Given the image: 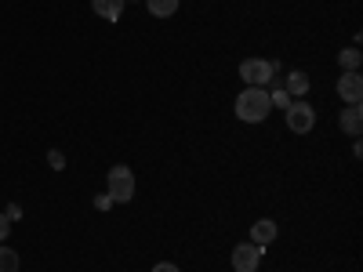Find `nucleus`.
<instances>
[{
    "instance_id": "f257e3e1",
    "label": "nucleus",
    "mask_w": 363,
    "mask_h": 272,
    "mask_svg": "<svg viewBox=\"0 0 363 272\" xmlns=\"http://www.w3.org/2000/svg\"><path fill=\"white\" fill-rule=\"evenodd\" d=\"M236 116L244 124H265L269 113H272V102H269V87H244L233 102Z\"/></svg>"
},
{
    "instance_id": "f03ea898",
    "label": "nucleus",
    "mask_w": 363,
    "mask_h": 272,
    "mask_svg": "<svg viewBox=\"0 0 363 272\" xmlns=\"http://www.w3.org/2000/svg\"><path fill=\"white\" fill-rule=\"evenodd\" d=\"M106 189H109L113 203H131V200H135V193H138L135 171H131L128 164H116V167H109V174H106Z\"/></svg>"
},
{
    "instance_id": "7ed1b4c3",
    "label": "nucleus",
    "mask_w": 363,
    "mask_h": 272,
    "mask_svg": "<svg viewBox=\"0 0 363 272\" xmlns=\"http://www.w3.org/2000/svg\"><path fill=\"white\" fill-rule=\"evenodd\" d=\"M277 69H280V62H272V58H244L240 62V80L247 87H269Z\"/></svg>"
},
{
    "instance_id": "20e7f679",
    "label": "nucleus",
    "mask_w": 363,
    "mask_h": 272,
    "mask_svg": "<svg viewBox=\"0 0 363 272\" xmlns=\"http://www.w3.org/2000/svg\"><path fill=\"white\" fill-rule=\"evenodd\" d=\"M284 113H287V131H291V135H309V131L316 128V109H313L309 102L298 98V102H291Z\"/></svg>"
},
{
    "instance_id": "39448f33",
    "label": "nucleus",
    "mask_w": 363,
    "mask_h": 272,
    "mask_svg": "<svg viewBox=\"0 0 363 272\" xmlns=\"http://www.w3.org/2000/svg\"><path fill=\"white\" fill-rule=\"evenodd\" d=\"M262 254H265V247H258V244H236L233 247V254H229V261H233V272H258L262 268Z\"/></svg>"
},
{
    "instance_id": "423d86ee",
    "label": "nucleus",
    "mask_w": 363,
    "mask_h": 272,
    "mask_svg": "<svg viewBox=\"0 0 363 272\" xmlns=\"http://www.w3.org/2000/svg\"><path fill=\"white\" fill-rule=\"evenodd\" d=\"M338 98L345 106H359V98H363V76H359V69H349V73L338 76Z\"/></svg>"
},
{
    "instance_id": "0eeeda50",
    "label": "nucleus",
    "mask_w": 363,
    "mask_h": 272,
    "mask_svg": "<svg viewBox=\"0 0 363 272\" xmlns=\"http://www.w3.org/2000/svg\"><path fill=\"white\" fill-rule=\"evenodd\" d=\"M338 128H342L349 138H359V131H363V109H359V106L338 109Z\"/></svg>"
},
{
    "instance_id": "6e6552de",
    "label": "nucleus",
    "mask_w": 363,
    "mask_h": 272,
    "mask_svg": "<svg viewBox=\"0 0 363 272\" xmlns=\"http://www.w3.org/2000/svg\"><path fill=\"white\" fill-rule=\"evenodd\" d=\"M277 236H280V225L272 222V218H258V222L251 225V244H258V247H269Z\"/></svg>"
},
{
    "instance_id": "1a4fd4ad",
    "label": "nucleus",
    "mask_w": 363,
    "mask_h": 272,
    "mask_svg": "<svg viewBox=\"0 0 363 272\" xmlns=\"http://www.w3.org/2000/svg\"><path fill=\"white\" fill-rule=\"evenodd\" d=\"M91 8H95V15L106 18V22H120V15H124V0H91Z\"/></svg>"
},
{
    "instance_id": "9d476101",
    "label": "nucleus",
    "mask_w": 363,
    "mask_h": 272,
    "mask_svg": "<svg viewBox=\"0 0 363 272\" xmlns=\"http://www.w3.org/2000/svg\"><path fill=\"white\" fill-rule=\"evenodd\" d=\"M284 91H287L291 98H301V95L309 91V76L301 73V69H291V73H287V80H284Z\"/></svg>"
},
{
    "instance_id": "9b49d317",
    "label": "nucleus",
    "mask_w": 363,
    "mask_h": 272,
    "mask_svg": "<svg viewBox=\"0 0 363 272\" xmlns=\"http://www.w3.org/2000/svg\"><path fill=\"white\" fill-rule=\"evenodd\" d=\"M178 4H182V0H145V8H149L153 18H171L178 11Z\"/></svg>"
},
{
    "instance_id": "f8f14e48",
    "label": "nucleus",
    "mask_w": 363,
    "mask_h": 272,
    "mask_svg": "<svg viewBox=\"0 0 363 272\" xmlns=\"http://www.w3.org/2000/svg\"><path fill=\"white\" fill-rule=\"evenodd\" d=\"M359 62H363V55H359V47H356V44H352V47H345V51H338V66H342V73L359 69Z\"/></svg>"
},
{
    "instance_id": "ddd939ff",
    "label": "nucleus",
    "mask_w": 363,
    "mask_h": 272,
    "mask_svg": "<svg viewBox=\"0 0 363 272\" xmlns=\"http://www.w3.org/2000/svg\"><path fill=\"white\" fill-rule=\"evenodd\" d=\"M0 272H18V251L0 244Z\"/></svg>"
},
{
    "instance_id": "4468645a",
    "label": "nucleus",
    "mask_w": 363,
    "mask_h": 272,
    "mask_svg": "<svg viewBox=\"0 0 363 272\" xmlns=\"http://www.w3.org/2000/svg\"><path fill=\"white\" fill-rule=\"evenodd\" d=\"M269 102H272V109H287V106H291L294 98L287 95L284 87H277V91H269Z\"/></svg>"
},
{
    "instance_id": "2eb2a0df",
    "label": "nucleus",
    "mask_w": 363,
    "mask_h": 272,
    "mask_svg": "<svg viewBox=\"0 0 363 272\" xmlns=\"http://www.w3.org/2000/svg\"><path fill=\"white\" fill-rule=\"evenodd\" d=\"M48 164H51V171H66V157L58 153V149H51V153H48Z\"/></svg>"
},
{
    "instance_id": "dca6fc26",
    "label": "nucleus",
    "mask_w": 363,
    "mask_h": 272,
    "mask_svg": "<svg viewBox=\"0 0 363 272\" xmlns=\"http://www.w3.org/2000/svg\"><path fill=\"white\" fill-rule=\"evenodd\" d=\"M8 236H11V218H8V215H0V244H4Z\"/></svg>"
},
{
    "instance_id": "f3484780",
    "label": "nucleus",
    "mask_w": 363,
    "mask_h": 272,
    "mask_svg": "<svg viewBox=\"0 0 363 272\" xmlns=\"http://www.w3.org/2000/svg\"><path fill=\"white\" fill-rule=\"evenodd\" d=\"M153 272H182L174 261H160V265H153Z\"/></svg>"
},
{
    "instance_id": "a211bd4d",
    "label": "nucleus",
    "mask_w": 363,
    "mask_h": 272,
    "mask_svg": "<svg viewBox=\"0 0 363 272\" xmlns=\"http://www.w3.org/2000/svg\"><path fill=\"white\" fill-rule=\"evenodd\" d=\"M95 207H99V210H109V207H113V196H109V193H106V196H99V200H95Z\"/></svg>"
},
{
    "instance_id": "6ab92c4d",
    "label": "nucleus",
    "mask_w": 363,
    "mask_h": 272,
    "mask_svg": "<svg viewBox=\"0 0 363 272\" xmlns=\"http://www.w3.org/2000/svg\"><path fill=\"white\" fill-rule=\"evenodd\" d=\"M124 4H135V0H124Z\"/></svg>"
}]
</instances>
